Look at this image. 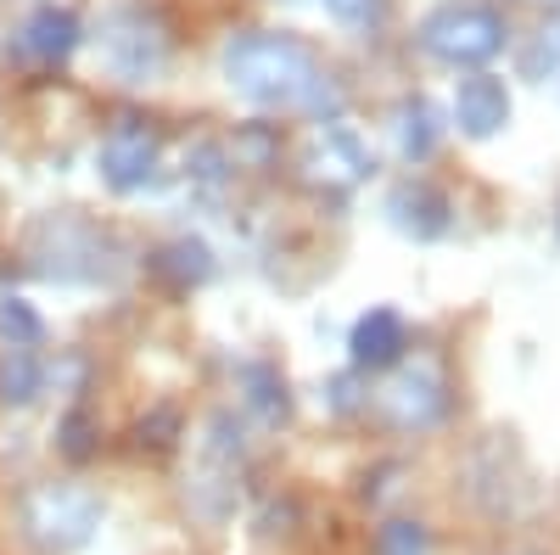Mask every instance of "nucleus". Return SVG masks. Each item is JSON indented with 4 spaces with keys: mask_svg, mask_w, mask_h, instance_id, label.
<instances>
[{
    "mask_svg": "<svg viewBox=\"0 0 560 555\" xmlns=\"http://www.w3.org/2000/svg\"><path fill=\"white\" fill-rule=\"evenodd\" d=\"M224 79L258 107H292L314 90L319 68L292 34H236L224 45Z\"/></svg>",
    "mask_w": 560,
    "mask_h": 555,
    "instance_id": "nucleus-1",
    "label": "nucleus"
},
{
    "mask_svg": "<svg viewBox=\"0 0 560 555\" xmlns=\"http://www.w3.org/2000/svg\"><path fill=\"white\" fill-rule=\"evenodd\" d=\"M39 332H45L39 314L23 298H0V343H7V348H34Z\"/></svg>",
    "mask_w": 560,
    "mask_h": 555,
    "instance_id": "nucleus-15",
    "label": "nucleus"
},
{
    "mask_svg": "<svg viewBox=\"0 0 560 555\" xmlns=\"http://www.w3.org/2000/svg\"><path fill=\"white\" fill-rule=\"evenodd\" d=\"M208 454L213 460H236L242 454V427L230 421V409H219L213 421H208Z\"/></svg>",
    "mask_w": 560,
    "mask_h": 555,
    "instance_id": "nucleus-17",
    "label": "nucleus"
},
{
    "mask_svg": "<svg viewBox=\"0 0 560 555\" xmlns=\"http://www.w3.org/2000/svg\"><path fill=\"white\" fill-rule=\"evenodd\" d=\"M242 152H253V158H264V152H269V141H264V135H247V141H242Z\"/></svg>",
    "mask_w": 560,
    "mask_h": 555,
    "instance_id": "nucleus-23",
    "label": "nucleus"
},
{
    "mask_svg": "<svg viewBox=\"0 0 560 555\" xmlns=\"http://www.w3.org/2000/svg\"><path fill=\"white\" fill-rule=\"evenodd\" d=\"M90 432H96V427H90V415H84V409H73L68 421L57 427V438H62V454H68V460H84L90 449H96V443H90Z\"/></svg>",
    "mask_w": 560,
    "mask_h": 555,
    "instance_id": "nucleus-18",
    "label": "nucleus"
},
{
    "mask_svg": "<svg viewBox=\"0 0 560 555\" xmlns=\"http://www.w3.org/2000/svg\"><path fill=\"white\" fill-rule=\"evenodd\" d=\"M325 404H331L337 415H348V409L359 404V398H353V382H348V377H337L331 388H325Z\"/></svg>",
    "mask_w": 560,
    "mask_h": 555,
    "instance_id": "nucleus-22",
    "label": "nucleus"
},
{
    "mask_svg": "<svg viewBox=\"0 0 560 555\" xmlns=\"http://www.w3.org/2000/svg\"><path fill=\"white\" fill-rule=\"evenodd\" d=\"M102 528V499L84 494V488H39L28 499V533L39 550H79L90 533Z\"/></svg>",
    "mask_w": 560,
    "mask_h": 555,
    "instance_id": "nucleus-3",
    "label": "nucleus"
},
{
    "mask_svg": "<svg viewBox=\"0 0 560 555\" xmlns=\"http://www.w3.org/2000/svg\"><path fill=\"white\" fill-rule=\"evenodd\" d=\"M454 118L459 129L471 135V141H488V135H499L510 124V90L504 79L493 73H465L459 90H454Z\"/></svg>",
    "mask_w": 560,
    "mask_h": 555,
    "instance_id": "nucleus-4",
    "label": "nucleus"
},
{
    "mask_svg": "<svg viewBox=\"0 0 560 555\" xmlns=\"http://www.w3.org/2000/svg\"><path fill=\"white\" fill-rule=\"evenodd\" d=\"M387 213H393V224L404 230V236H415V242H432V236H443V230H448V197L432 192V185H420V180L398 185V192L387 197Z\"/></svg>",
    "mask_w": 560,
    "mask_h": 555,
    "instance_id": "nucleus-7",
    "label": "nucleus"
},
{
    "mask_svg": "<svg viewBox=\"0 0 560 555\" xmlns=\"http://www.w3.org/2000/svg\"><path fill=\"white\" fill-rule=\"evenodd\" d=\"M325 12H331L337 23H370L382 12V0H325Z\"/></svg>",
    "mask_w": 560,
    "mask_h": 555,
    "instance_id": "nucleus-19",
    "label": "nucleus"
},
{
    "mask_svg": "<svg viewBox=\"0 0 560 555\" xmlns=\"http://www.w3.org/2000/svg\"><path fill=\"white\" fill-rule=\"evenodd\" d=\"M387 404H393V421L398 427H432L448 398H443L438 370H409V377H398V388L387 393Z\"/></svg>",
    "mask_w": 560,
    "mask_h": 555,
    "instance_id": "nucleus-10",
    "label": "nucleus"
},
{
    "mask_svg": "<svg viewBox=\"0 0 560 555\" xmlns=\"http://www.w3.org/2000/svg\"><path fill=\"white\" fill-rule=\"evenodd\" d=\"M247 404L258 409V421H269V427L287 421V382H280L269 365H253L247 370Z\"/></svg>",
    "mask_w": 560,
    "mask_h": 555,
    "instance_id": "nucleus-14",
    "label": "nucleus"
},
{
    "mask_svg": "<svg viewBox=\"0 0 560 555\" xmlns=\"http://www.w3.org/2000/svg\"><path fill=\"white\" fill-rule=\"evenodd\" d=\"M158 269L168 275V281H179V287H202L208 275H213V253H208V242L179 236V242H168L158 253Z\"/></svg>",
    "mask_w": 560,
    "mask_h": 555,
    "instance_id": "nucleus-12",
    "label": "nucleus"
},
{
    "mask_svg": "<svg viewBox=\"0 0 560 555\" xmlns=\"http://www.w3.org/2000/svg\"><path fill=\"white\" fill-rule=\"evenodd\" d=\"M376 555H427V528L409 522V517H393L376 533Z\"/></svg>",
    "mask_w": 560,
    "mask_h": 555,
    "instance_id": "nucleus-16",
    "label": "nucleus"
},
{
    "mask_svg": "<svg viewBox=\"0 0 560 555\" xmlns=\"http://www.w3.org/2000/svg\"><path fill=\"white\" fill-rule=\"evenodd\" d=\"M174 432H179V415L174 409H152L147 421H140V438H152V443H174Z\"/></svg>",
    "mask_w": 560,
    "mask_h": 555,
    "instance_id": "nucleus-20",
    "label": "nucleus"
},
{
    "mask_svg": "<svg viewBox=\"0 0 560 555\" xmlns=\"http://www.w3.org/2000/svg\"><path fill=\"white\" fill-rule=\"evenodd\" d=\"M438 107L432 102H404L398 107V152L409 158V163H427L432 152H438Z\"/></svg>",
    "mask_w": 560,
    "mask_h": 555,
    "instance_id": "nucleus-11",
    "label": "nucleus"
},
{
    "mask_svg": "<svg viewBox=\"0 0 560 555\" xmlns=\"http://www.w3.org/2000/svg\"><path fill=\"white\" fill-rule=\"evenodd\" d=\"M420 45L454 68H482L504 51V18L493 7H443L420 23Z\"/></svg>",
    "mask_w": 560,
    "mask_h": 555,
    "instance_id": "nucleus-2",
    "label": "nucleus"
},
{
    "mask_svg": "<svg viewBox=\"0 0 560 555\" xmlns=\"http://www.w3.org/2000/svg\"><path fill=\"white\" fill-rule=\"evenodd\" d=\"M79 45V18L68 7H34V18L23 23V51L34 62H62Z\"/></svg>",
    "mask_w": 560,
    "mask_h": 555,
    "instance_id": "nucleus-9",
    "label": "nucleus"
},
{
    "mask_svg": "<svg viewBox=\"0 0 560 555\" xmlns=\"http://www.w3.org/2000/svg\"><path fill=\"white\" fill-rule=\"evenodd\" d=\"M191 174H197V180H219V174H224V152H219V147H197V152H191Z\"/></svg>",
    "mask_w": 560,
    "mask_h": 555,
    "instance_id": "nucleus-21",
    "label": "nucleus"
},
{
    "mask_svg": "<svg viewBox=\"0 0 560 555\" xmlns=\"http://www.w3.org/2000/svg\"><path fill=\"white\" fill-rule=\"evenodd\" d=\"M39 398V359L28 348L0 354V404H34Z\"/></svg>",
    "mask_w": 560,
    "mask_h": 555,
    "instance_id": "nucleus-13",
    "label": "nucleus"
},
{
    "mask_svg": "<svg viewBox=\"0 0 560 555\" xmlns=\"http://www.w3.org/2000/svg\"><path fill=\"white\" fill-rule=\"evenodd\" d=\"M96 169H102V180L113 185V192H140V185L158 174V141L147 129H124L96 152Z\"/></svg>",
    "mask_w": 560,
    "mask_h": 555,
    "instance_id": "nucleus-5",
    "label": "nucleus"
},
{
    "mask_svg": "<svg viewBox=\"0 0 560 555\" xmlns=\"http://www.w3.org/2000/svg\"><path fill=\"white\" fill-rule=\"evenodd\" d=\"M348 354H353L359 370H387V365H398V354H404V320H398L393 309L359 314V326H353V337H348Z\"/></svg>",
    "mask_w": 560,
    "mask_h": 555,
    "instance_id": "nucleus-8",
    "label": "nucleus"
},
{
    "mask_svg": "<svg viewBox=\"0 0 560 555\" xmlns=\"http://www.w3.org/2000/svg\"><path fill=\"white\" fill-rule=\"evenodd\" d=\"M107 57H113V68H118L124 79H147V73L163 68V34L140 18V12H124V18L113 23V34H107Z\"/></svg>",
    "mask_w": 560,
    "mask_h": 555,
    "instance_id": "nucleus-6",
    "label": "nucleus"
}]
</instances>
